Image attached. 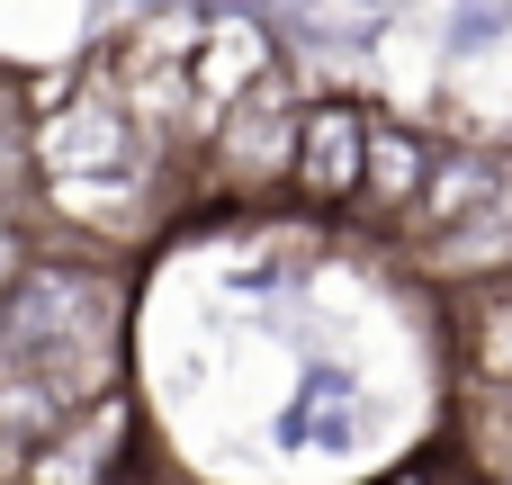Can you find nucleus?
I'll return each instance as SVG.
<instances>
[{
  "instance_id": "1",
  "label": "nucleus",
  "mask_w": 512,
  "mask_h": 485,
  "mask_svg": "<svg viewBox=\"0 0 512 485\" xmlns=\"http://www.w3.org/2000/svg\"><path fill=\"white\" fill-rule=\"evenodd\" d=\"M0 369L45 378L72 414L108 405L126 369V279L72 252H36V270L0 297Z\"/></svg>"
},
{
  "instance_id": "8",
  "label": "nucleus",
  "mask_w": 512,
  "mask_h": 485,
  "mask_svg": "<svg viewBox=\"0 0 512 485\" xmlns=\"http://www.w3.org/2000/svg\"><path fill=\"white\" fill-rule=\"evenodd\" d=\"M27 270H36V234L18 225V207H0V297H9Z\"/></svg>"
},
{
  "instance_id": "3",
  "label": "nucleus",
  "mask_w": 512,
  "mask_h": 485,
  "mask_svg": "<svg viewBox=\"0 0 512 485\" xmlns=\"http://www.w3.org/2000/svg\"><path fill=\"white\" fill-rule=\"evenodd\" d=\"M369 126H378V117H369L360 99H342V90L306 99V126H297V180H288V198H306V207H360Z\"/></svg>"
},
{
  "instance_id": "5",
  "label": "nucleus",
  "mask_w": 512,
  "mask_h": 485,
  "mask_svg": "<svg viewBox=\"0 0 512 485\" xmlns=\"http://www.w3.org/2000/svg\"><path fill=\"white\" fill-rule=\"evenodd\" d=\"M432 162H441V153H432L414 126L378 117V126H369V162H360V216L414 225V207H423V189H432Z\"/></svg>"
},
{
  "instance_id": "9",
  "label": "nucleus",
  "mask_w": 512,
  "mask_h": 485,
  "mask_svg": "<svg viewBox=\"0 0 512 485\" xmlns=\"http://www.w3.org/2000/svg\"><path fill=\"white\" fill-rule=\"evenodd\" d=\"M432 485H486V477H477V468H450V477H432Z\"/></svg>"
},
{
  "instance_id": "6",
  "label": "nucleus",
  "mask_w": 512,
  "mask_h": 485,
  "mask_svg": "<svg viewBox=\"0 0 512 485\" xmlns=\"http://www.w3.org/2000/svg\"><path fill=\"white\" fill-rule=\"evenodd\" d=\"M504 189H512V153H441V162H432V189H423V207H414V234H441V225L495 207Z\"/></svg>"
},
{
  "instance_id": "4",
  "label": "nucleus",
  "mask_w": 512,
  "mask_h": 485,
  "mask_svg": "<svg viewBox=\"0 0 512 485\" xmlns=\"http://www.w3.org/2000/svg\"><path fill=\"white\" fill-rule=\"evenodd\" d=\"M414 270L441 279V288H468V297H477V288H512V189L495 207H477V216L423 234V243H414Z\"/></svg>"
},
{
  "instance_id": "7",
  "label": "nucleus",
  "mask_w": 512,
  "mask_h": 485,
  "mask_svg": "<svg viewBox=\"0 0 512 485\" xmlns=\"http://www.w3.org/2000/svg\"><path fill=\"white\" fill-rule=\"evenodd\" d=\"M459 360L468 387H512V288H477L459 306Z\"/></svg>"
},
{
  "instance_id": "2",
  "label": "nucleus",
  "mask_w": 512,
  "mask_h": 485,
  "mask_svg": "<svg viewBox=\"0 0 512 485\" xmlns=\"http://www.w3.org/2000/svg\"><path fill=\"white\" fill-rule=\"evenodd\" d=\"M297 126H306V90H297L288 63H279L270 81H252V90L198 135L207 189H216V198H243V207L288 198V180H297Z\"/></svg>"
}]
</instances>
